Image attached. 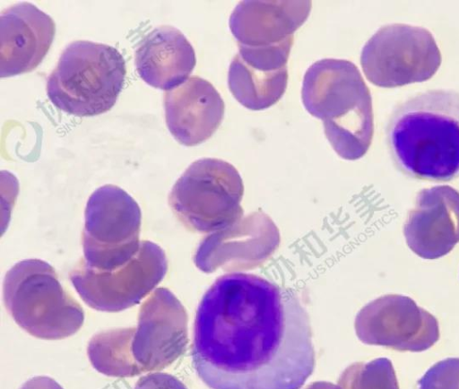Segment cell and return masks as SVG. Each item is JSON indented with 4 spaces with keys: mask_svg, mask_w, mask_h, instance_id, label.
<instances>
[{
    "mask_svg": "<svg viewBox=\"0 0 459 389\" xmlns=\"http://www.w3.org/2000/svg\"><path fill=\"white\" fill-rule=\"evenodd\" d=\"M244 185L230 163L215 158L194 161L177 180L169 204L178 220L189 230L215 233L243 218Z\"/></svg>",
    "mask_w": 459,
    "mask_h": 389,
    "instance_id": "cell-6",
    "label": "cell"
},
{
    "mask_svg": "<svg viewBox=\"0 0 459 389\" xmlns=\"http://www.w3.org/2000/svg\"><path fill=\"white\" fill-rule=\"evenodd\" d=\"M134 389H187L177 377L167 373H151L142 376Z\"/></svg>",
    "mask_w": 459,
    "mask_h": 389,
    "instance_id": "cell-22",
    "label": "cell"
},
{
    "mask_svg": "<svg viewBox=\"0 0 459 389\" xmlns=\"http://www.w3.org/2000/svg\"><path fill=\"white\" fill-rule=\"evenodd\" d=\"M441 60L440 49L429 30L403 23L381 27L360 55L367 79L382 88L425 82L437 73Z\"/></svg>",
    "mask_w": 459,
    "mask_h": 389,
    "instance_id": "cell-8",
    "label": "cell"
},
{
    "mask_svg": "<svg viewBox=\"0 0 459 389\" xmlns=\"http://www.w3.org/2000/svg\"><path fill=\"white\" fill-rule=\"evenodd\" d=\"M56 32L52 18L30 3H19L0 14V76L35 69L47 55Z\"/></svg>",
    "mask_w": 459,
    "mask_h": 389,
    "instance_id": "cell-15",
    "label": "cell"
},
{
    "mask_svg": "<svg viewBox=\"0 0 459 389\" xmlns=\"http://www.w3.org/2000/svg\"><path fill=\"white\" fill-rule=\"evenodd\" d=\"M122 54L109 45L76 40L62 52L47 81V94L60 110L92 117L109 110L126 78Z\"/></svg>",
    "mask_w": 459,
    "mask_h": 389,
    "instance_id": "cell-4",
    "label": "cell"
},
{
    "mask_svg": "<svg viewBox=\"0 0 459 389\" xmlns=\"http://www.w3.org/2000/svg\"><path fill=\"white\" fill-rule=\"evenodd\" d=\"M305 389H342L340 385H333L330 382H315Z\"/></svg>",
    "mask_w": 459,
    "mask_h": 389,
    "instance_id": "cell-24",
    "label": "cell"
},
{
    "mask_svg": "<svg viewBox=\"0 0 459 389\" xmlns=\"http://www.w3.org/2000/svg\"><path fill=\"white\" fill-rule=\"evenodd\" d=\"M20 389H63V387L50 377L35 376L24 383Z\"/></svg>",
    "mask_w": 459,
    "mask_h": 389,
    "instance_id": "cell-23",
    "label": "cell"
},
{
    "mask_svg": "<svg viewBox=\"0 0 459 389\" xmlns=\"http://www.w3.org/2000/svg\"><path fill=\"white\" fill-rule=\"evenodd\" d=\"M403 235L418 256L434 260L459 243V192L447 185L420 191L408 213Z\"/></svg>",
    "mask_w": 459,
    "mask_h": 389,
    "instance_id": "cell-13",
    "label": "cell"
},
{
    "mask_svg": "<svg viewBox=\"0 0 459 389\" xmlns=\"http://www.w3.org/2000/svg\"><path fill=\"white\" fill-rule=\"evenodd\" d=\"M360 341L400 351L420 352L439 339L437 318L400 294L381 296L365 305L354 322Z\"/></svg>",
    "mask_w": 459,
    "mask_h": 389,
    "instance_id": "cell-10",
    "label": "cell"
},
{
    "mask_svg": "<svg viewBox=\"0 0 459 389\" xmlns=\"http://www.w3.org/2000/svg\"><path fill=\"white\" fill-rule=\"evenodd\" d=\"M311 1H242L230 17V29L238 45L262 48L294 39L295 31L306 22Z\"/></svg>",
    "mask_w": 459,
    "mask_h": 389,
    "instance_id": "cell-17",
    "label": "cell"
},
{
    "mask_svg": "<svg viewBox=\"0 0 459 389\" xmlns=\"http://www.w3.org/2000/svg\"><path fill=\"white\" fill-rule=\"evenodd\" d=\"M290 49L287 46H238L228 73V85L233 97L245 108L255 111L278 102L288 84Z\"/></svg>",
    "mask_w": 459,
    "mask_h": 389,
    "instance_id": "cell-14",
    "label": "cell"
},
{
    "mask_svg": "<svg viewBox=\"0 0 459 389\" xmlns=\"http://www.w3.org/2000/svg\"><path fill=\"white\" fill-rule=\"evenodd\" d=\"M141 220L138 203L125 190L114 185L95 190L85 208L82 261L105 272L130 262L140 250Z\"/></svg>",
    "mask_w": 459,
    "mask_h": 389,
    "instance_id": "cell-7",
    "label": "cell"
},
{
    "mask_svg": "<svg viewBox=\"0 0 459 389\" xmlns=\"http://www.w3.org/2000/svg\"><path fill=\"white\" fill-rule=\"evenodd\" d=\"M195 63L190 42L179 30L168 25L147 33L135 51L139 76L160 90L169 91L186 82Z\"/></svg>",
    "mask_w": 459,
    "mask_h": 389,
    "instance_id": "cell-18",
    "label": "cell"
},
{
    "mask_svg": "<svg viewBox=\"0 0 459 389\" xmlns=\"http://www.w3.org/2000/svg\"><path fill=\"white\" fill-rule=\"evenodd\" d=\"M187 342L184 306L168 289H156L140 307L131 344L141 374L172 364L185 353Z\"/></svg>",
    "mask_w": 459,
    "mask_h": 389,
    "instance_id": "cell-11",
    "label": "cell"
},
{
    "mask_svg": "<svg viewBox=\"0 0 459 389\" xmlns=\"http://www.w3.org/2000/svg\"><path fill=\"white\" fill-rule=\"evenodd\" d=\"M3 298L15 323L37 338L69 337L84 321L81 305L62 287L54 268L40 259L22 260L6 272Z\"/></svg>",
    "mask_w": 459,
    "mask_h": 389,
    "instance_id": "cell-5",
    "label": "cell"
},
{
    "mask_svg": "<svg viewBox=\"0 0 459 389\" xmlns=\"http://www.w3.org/2000/svg\"><path fill=\"white\" fill-rule=\"evenodd\" d=\"M280 244L279 229L262 212L243 217L232 227L204 238L195 252L196 267L212 272L254 269L270 258Z\"/></svg>",
    "mask_w": 459,
    "mask_h": 389,
    "instance_id": "cell-12",
    "label": "cell"
},
{
    "mask_svg": "<svg viewBox=\"0 0 459 389\" xmlns=\"http://www.w3.org/2000/svg\"><path fill=\"white\" fill-rule=\"evenodd\" d=\"M338 385L342 389H399L394 368L387 358L350 365L340 376Z\"/></svg>",
    "mask_w": 459,
    "mask_h": 389,
    "instance_id": "cell-20",
    "label": "cell"
},
{
    "mask_svg": "<svg viewBox=\"0 0 459 389\" xmlns=\"http://www.w3.org/2000/svg\"><path fill=\"white\" fill-rule=\"evenodd\" d=\"M386 138L404 174L429 181L459 177V92L429 90L408 99L390 116Z\"/></svg>",
    "mask_w": 459,
    "mask_h": 389,
    "instance_id": "cell-2",
    "label": "cell"
},
{
    "mask_svg": "<svg viewBox=\"0 0 459 389\" xmlns=\"http://www.w3.org/2000/svg\"><path fill=\"white\" fill-rule=\"evenodd\" d=\"M418 389H459V358L431 366L418 382Z\"/></svg>",
    "mask_w": 459,
    "mask_h": 389,
    "instance_id": "cell-21",
    "label": "cell"
},
{
    "mask_svg": "<svg viewBox=\"0 0 459 389\" xmlns=\"http://www.w3.org/2000/svg\"><path fill=\"white\" fill-rule=\"evenodd\" d=\"M135 328L111 329L95 334L89 341L87 353L93 367L109 376L141 375L132 354Z\"/></svg>",
    "mask_w": 459,
    "mask_h": 389,
    "instance_id": "cell-19",
    "label": "cell"
},
{
    "mask_svg": "<svg viewBox=\"0 0 459 389\" xmlns=\"http://www.w3.org/2000/svg\"><path fill=\"white\" fill-rule=\"evenodd\" d=\"M302 102L324 123L325 134L335 152L347 160L366 154L374 134L369 89L351 61L326 58L305 73Z\"/></svg>",
    "mask_w": 459,
    "mask_h": 389,
    "instance_id": "cell-3",
    "label": "cell"
},
{
    "mask_svg": "<svg viewBox=\"0 0 459 389\" xmlns=\"http://www.w3.org/2000/svg\"><path fill=\"white\" fill-rule=\"evenodd\" d=\"M167 270L163 249L143 240L138 254L125 265L112 271H97L81 260L69 272V279L90 307L119 312L140 303L162 281Z\"/></svg>",
    "mask_w": 459,
    "mask_h": 389,
    "instance_id": "cell-9",
    "label": "cell"
},
{
    "mask_svg": "<svg viewBox=\"0 0 459 389\" xmlns=\"http://www.w3.org/2000/svg\"><path fill=\"white\" fill-rule=\"evenodd\" d=\"M192 359L211 389H299L315 367L308 314L290 289L224 274L198 306Z\"/></svg>",
    "mask_w": 459,
    "mask_h": 389,
    "instance_id": "cell-1",
    "label": "cell"
},
{
    "mask_svg": "<svg viewBox=\"0 0 459 389\" xmlns=\"http://www.w3.org/2000/svg\"><path fill=\"white\" fill-rule=\"evenodd\" d=\"M168 128L183 145L195 146L209 139L224 117V101L207 80L191 76L164 94Z\"/></svg>",
    "mask_w": 459,
    "mask_h": 389,
    "instance_id": "cell-16",
    "label": "cell"
}]
</instances>
